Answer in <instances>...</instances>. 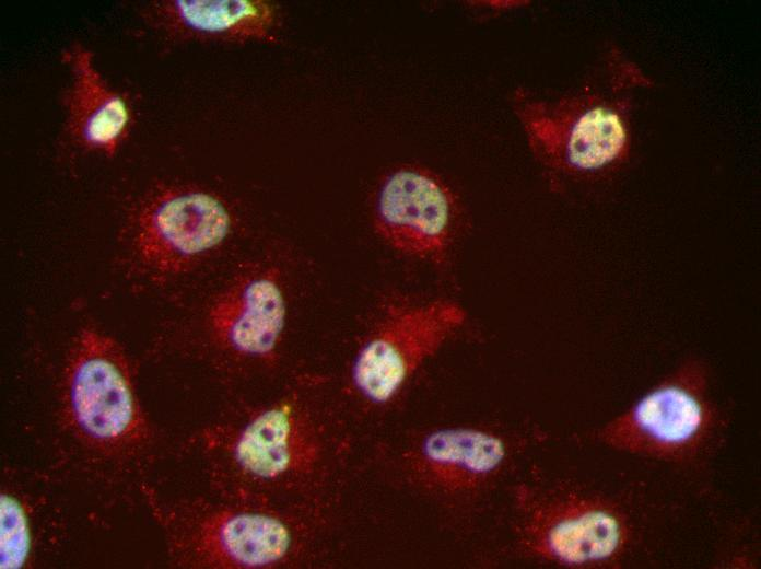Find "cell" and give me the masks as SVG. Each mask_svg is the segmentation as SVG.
I'll use <instances>...</instances> for the list:
<instances>
[{"label": "cell", "mask_w": 761, "mask_h": 569, "mask_svg": "<svg viewBox=\"0 0 761 569\" xmlns=\"http://www.w3.org/2000/svg\"><path fill=\"white\" fill-rule=\"evenodd\" d=\"M522 525L524 546L565 567L617 568L643 546V512L630 492L592 490L530 500Z\"/></svg>", "instance_id": "cell-3"}, {"label": "cell", "mask_w": 761, "mask_h": 569, "mask_svg": "<svg viewBox=\"0 0 761 569\" xmlns=\"http://www.w3.org/2000/svg\"><path fill=\"white\" fill-rule=\"evenodd\" d=\"M653 85L640 66L610 46L583 88L554 97L519 90L515 111L547 169L579 181H608L631 156L633 92Z\"/></svg>", "instance_id": "cell-1"}, {"label": "cell", "mask_w": 761, "mask_h": 569, "mask_svg": "<svg viewBox=\"0 0 761 569\" xmlns=\"http://www.w3.org/2000/svg\"><path fill=\"white\" fill-rule=\"evenodd\" d=\"M231 224L227 208L215 196L195 189L165 190L141 210L136 245L145 264L174 274L219 246Z\"/></svg>", "instance_id": "cell-5"}, {"label": "cell", "mask_w": 761, "mask_h": 569, "mask_svg": "<svg viewBox=\"0 0 761 569\" xmlns=\"http://www.w3.org/2000/svg\"><path fill=\"white\" fill-rule=\"evenodd\" d=\"M456 207L449 189L433 174L401 167L382 184L375 227L395 248L420 257L442 253L452 240Z\"/></svg>", "instance_id": "cell-6"}, {"label": "cell", "mask_w": 761, "mask_h": 569, "mask_svg": "<svg viewBox=\"0 0 761 569\" xmlns=\"http://www.w3.org/2000/svg\"><path fill=\"white\" fill-rule=\"evenodd\" d=\"M68 59L72 73L66 101L69 131L83 147L112 155L129 126V106L103 80L90 51L75 47Z\"/></svg>", "instance_id": "cell-9"}, {"label": "cell", "mask_w": 761, "mask_h": 569, "mask_svg": "<svg viewBox=\"0 0 761 569\" xmlns=\"http://www.w3.org/2000/svg\"><path fill=\"white\" fill-rule=\"evenodd\" d=\"M304 425L290 404H280L262 411L245 427L237 440V463L248 474L266 480L304 467L314 454L313 442Z\"/></svg>", "instance_id": "cell-10"}, {"label": "cell", "mask_w": 761, "mask_h": 569, "mask_svg": "<svg viewBox=\"0 0 761 569\" xmlns=\"http://www.w3.org/2000/svg\"><path fill=\"white\" fill-rule=\"evenodd\" d=\"M30 548L25 514L16 500L1 497V568H19Z\"/></svg>", "instance_id": "cell-14"}, {"label": "cell", "mask_w": 761, "mask_h": 569, "mask_svg": "<svg viewBox=\"0 0 761 569\" xmlns=\"http://www.w3.org/2000/svg\"><path fill=\"white\" fill-rule=\"evenodd\" d=\"M157 14L178 31L222 39L266 37L276 19L272 5L258 0L167 1Z\"/></svg>", "instance_id": "cell-12"}, {"label": "cell", "mask_w": 761, "mask_h": 569, "mask_svg": "<svg viewBox=\"0 0 761 569\" xmlns=\"http://www.w3.org/2000/svg\"><path fill=\"white\" fill-rule=\"evenodd\" d=\"M216 336L233 350L267 357L276 349L285 321V302L276 275L260 271L231 286L210 312Z\"/></svg>", "instance_id": "cell-8"}, {"label": "cell", "mask_w": 761, "mask_h": 569, "mask_svg": "<svg viewBox=\"0 0 761 569\" xmlns=\"http://www.w3.org/2000/svg\"><path fill=\"white\" fill-rule=\"evenodd\" d=\"M69 403L78 423L98 439L125 434L136 419V404L125 361L105 336L85 332L69 375Z\"/></svg>", "instance_id": "cell-7"}, {"label": "cell", "mask_w": 761, "mask_h": 569, "mask_svg": "<svg viewBox=\"0 0 761 569\" xmlns=\"http://www.w3.org/2000/svg\"><path fill=\"white\" fill-rule=\"evenodd\" d=\"M213 542L225 560L242 567H262L285 557L292 535L286 524L273 515L245 512L224 519Z\"/></svg>", "instance_id": "cell-13"}, {"label": "cell", "mask_w": 761, "mask_h": 569, "mask_svg": "<svg viewBox=\"0 0 761 569\" xmlns=\"http://www.w3.org/2000/svg\"><path fill=\"white\" fill-rule=\"evenodd\" d=\"M506 445L496 434L476 428H444L428 434L420 446L425 471L442 485L466 487L496 472Z\"/></svg>", "instance_id": "cell-11"}, {"label": "cell", "mask_w": 761, "mask_h": 569, "mask_svg": "<svg viewBox=\"0 0 761 569\" xmlns=\"http://www.w3.org/2000/svg\"><path fill=\"white\" fill-rule=\"evenodd\" d=\"M464 320V310L453 302L393 309L355 359L356 388L374 403L387 402Z\"/></svg>", "instance_id": "cell-4"}, {"label": "cell", "mask_w": 761, "mask_h": 569, "mask_svg": "<svg viewBox=\"0 0 761 569\" xmlns=\"http://www.w3.org/2000/svg\"><path fill=\"white\" fill-rule=\"evenodd\" d=\"M727 427L709 367L688 358L601 426L595 439L614 451L693 472L718 451Z\"/></svg>", "instance_id": "cell-2"}]
</instances>
